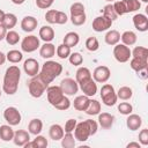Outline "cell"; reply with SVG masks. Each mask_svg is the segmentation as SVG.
I'll use <instances>...</instances> for the list:
<instances>
[{
	"label": "cell",
	"mask_w": 148,
	"mask_h": 148,
	"mask_svg": "<svg viewBox=\"0 0 148 148\" xmlns=\"http://www.w3.org/2000/svg\"><path fill=\"white\" fill-rule=\"evenodd\" d=\"M98 125L103 128V130H110L113 126L114 123V116L109 113V112H99L98 113Z\"/></svg>",
	"instance_id": "obj_16"
},
{
	"label": "cell",
	"mask_w": 148,
	"mask_h": 148,
	"mask_svg": "<svg viewBox=\"0 0 148 148\" xmlns=\"http://www.w3.org/2000/svg\"><path fill=\"white\" fill-rule=\"evenodd\" d=\"M5 14H6V13H5V12H3L2 9H0V23L2 22V20H3V16H5Z\"/></svg>",
	"instance_id": "obj_57"
},
{
	"label": "cell",
	"mask_w": 148,
	"mask_h": 148,
	"mask_svg": "<svg viewBox=\"0 0 148 148\" xmlns=\"http://www.w3.org/2000/svg\"><path fill=\"white\" fill-rule=\"evenodd\" d=\"M49 145L47 140L45 136L38 134L36 135V138L32 140V141H29L24 145V148H46Z\"/></svg>",
	"instance_id": "obj_23"
},
{
	"label": "cell",
	"mask_w": 148,
	"mask_h": 148,
	"mask_svg": "<svg viewBox=\"0 0 148 148\" xmlns=\"http://www.w3.org/2000/svg\"><path fill=\"white\" fill-rule=\"evenodd\" d=\"M91 76L95 80V82H97V83H105V82L109 81V79L111 76V71H110V68L108 66H103V65L102 66H97L94 69Z\"/></svg>",
	"instance_id": "obj_11"
},
{
	"label": "cell",
	"mask_w": 148,
	"mask_h": 148,
	"mask_svg": "<svg viewBox=\"0 0 148 148\" xmlns=\"http://www.w3.org/2000/svg\"><path fill=\"white\" fill-rule=\"evenodd\" d=\"M23 71L27 75L32 77L39 73V62L34 58H28L23 62Z\"/></svg>",
	"instance_id": "obj_13"
},
{
	"label": "cell",
	"mask_w": 148,
	"mask_h": 148,
	"mask_svg": "<svg viewBox=\"0 0 148 148\" xmlns=\"http://www.w3.org/2000/svg\"><path fill=\"white\" fill-rule=\"evenodd\" d=\"M7 31H8V30H7V29L3 27V24H2V23H0V42H1L2 39H5Z\"/></svg>",
	"instance_id": "obj_53"
},
{
	"label": "cell",
	"mask_w": 148,
	"mask_h": 148,
	"mask_svg": "<svg viewBox=\"0 0 148 148\" xmlns=\"http://www.w3.org/2000/svg\"><path fill=\"white\" fill-rule=\"evenodd\" d=\"M141 1H142V2H145V3H147V2H148V0H141Z\"/></svg>",
	"instance_id": "obj_59"
},
{
	"label": "cell",
	"mask_w": 148,
	"mask_h": 148,
	"mask_svg": "<svg viewBox=\"0 0 148 148\" xmlns=\"http://www.w3.org/2000/svg\"><path fill=\"white\" fill-rule=\"evenodd\" d=\"M69 12H71V15H80V14H84L86 13L84 6L81 2H74V3H72L71 5V8H69Z\"/></svg>",
	"instance_id": "obj_45"
},
{
	"label": "cell",
	"mask_w": 148,
	"mask_h": 148,
	"mask_svg": "<svg viewBox=\"0 0 148 148\" xmlns=\"http://www.w3.org/2000/svg\"><path fill=\"white\" fill-rule=\"evenodd\" d=\"M1 94H2V92H1V90H0V97H1Z\"/></svg>",
	"instance_id": "obj_60"
},
{
	"label": "cell",
	"mask_w": 148,
	"mask_h": 148,
	"mask_svg": "<svg viewBox=\"0 0 148 148\" xmlns=\"http://www.w3.org/2000/svg\"><path fill=\"white\" fill-rule=\"evenodd\" d=\"M105 1H108V2H113V1H116V0H105Z\"/></svg>",
	"instance_id": "obj_58"
},
{
	"label": "cell",
	"mask_w": 148,
	"mask_h": 148,
	"mask_svg": "<svg viewBox=\"0 0 148 148\" xmlns=\"http://www.w3.org/2000/svg\"><path fill=\"white\" fill-rule=\"evenodd\" d=\"M91 77H92L91 76V72L87 67H79L77 71H76V73H75V80H76V82L79 84H81V83L90 80Z\"/></svg>",
	"instance_id": "obj_24"
},
{
	"label": "cell",
	"mask_w": 148,
	"mask_h": 148,
	"mask_svg": "<svg viewBox=\"0 0 148 148\" xmlns=\"http://www.w3.org/2000/svg\"><path fill=\"white\" fill-rule=\"evenodd\" d=\"M79 88L82 90L83 95H86L88 97H92L97 92V82H95V80L91 77L90 80L79 84Z\"/></svg>",
	"instance_id": "obj_15"
},
{
	"label": "cell",
	"mask_w": 148,
	"mask_h": 148,
	"mask_svg": "<svg viewBox=\"0 0 148 148\" xmlns=\"http://www.w3.org/2000/svg\"><path fill=\"white\" fill-rule=\"evenodd\" d=\"M79 42H80V36H79L77 32H74V31L67 32V34L65 35L64 39H62V43H64L65 45L69 46L71 49L74 47V46H76V45L79 44Z\"/></svg>",
	"instance_id": "obj_29"
},
{
	"label": "cell",
	"mask_w": 148,
	"mask_h": 148,
	"mask_svg": "<svg viewBox=\"0 0 148 148\" xmlns=\"http://www.w3.org/2000/svg\"><path fill=\"white\" fill-rule=\"evenodd\" d=\"M104 40L108 45L114 46L116 44H118L120 42V32L118 30H113V29L108 30V32L104 36Z\"/></svg>",
	"instance_id": "obj_26"
},
{
	"label": "cell",
	"mask_w": 148,
	"mask_h": 148,
	"mask_svg": "<svg viewBox=\"0 0 148 148\" xmlns=\"http://www.w3.org/2000/svg\"><path fill=\"white\" fill-rule=\"evenodd\" d=\"M101 98H102V102L106 106H113L117 103L118 97H117L116 90H114L112 84L105 83V84L102 86V88H101Z\"/></svg>",
	"instance_id": "obj_5"
},
{
	"label": "cell",
	"mask_w": 148,
	"mask_h": 148,
	"mask_svg": "<svg viewBox=\"0 0 148 148\" xmlns=\"http://www.w3.org/2000/svg\"><path fill=\"white\" fill-rule=\"evenodd\" d=\"M121 3H123L125 14L136 12V10H139L140 7H141L140 0H121Z\"/></svg>",
	"instance_id": "obj_30"
},
{
	"label": "cell",
	"mask_w": 148,
	"mask_h": 148,
	"mask_svg": "<svg viewBox=\"0 0 148 148\" xmlns=\"http://www.w3.org/2000/svg\"><path fill=\"white\" fill-rule=\"evenodd\" d=\"M64 134H65V131H64L62 126L59 125V124H53V125H51L50 128H49V136H50V139H52L53 141H59V140H61V138L64 136Z\"/></svg>",
	"instance_id": "obj_22"
},
{
	"label": "cell",
	"mask_w": 148,
	"mask_h": 148,
	"mask_svg": "<svg viewBox=\"0 0 148 148\" xmlns=\"http://www.w3.org/2000/svg\"><path fill=\"white\" fill-rule=\"evenodd\" d=\"M139 142L141 146H148V128H142L139 132Z\"/></svg>",
	"instance_id": "obj_49"
},
{
	"label": "cell",
	"mask_w": 148,
	"mask_h": 148,
	"mask_svg": "<svg viewBox=\"0 0 148 148\" xmlns=\"http://www.w3.org/2000/svg\"><path fill=\"white\" fill-rule=\"evenodd\" d=\"M120 39L123 42V44L127 45V46H132L136 43L138 40V37H136V34L132 30H126L124 31L121 35H120Z\"/></svg>",
	"instance_id": "obj_28"
},
{
	"label": "cell",
	"mask_w": 148,
	"mask_h": 148,
	"mask_svg": "<svg viewBox=\"0 0 148 148\" xmlns=\"http://www.w3.org/2000/svg\"><path fill=\"white\" fill-rule=\"evenodd\" d=\"M112 23L113 21L108 18L106 16L104 15H101V16H97L94 18L92 21V30L96 31V32H103V31H106L109 30L111 27H112Z\"/></svg>",
	"instance_id": "obj_12"
},
{
	"label": "cell",
	"mask_w": 148,
	"mask_h": 148,
	"mask_svg": "<svg viewBox=\"0 0 148 148\" xmlns=\"http://www.w3.org/2000/svg\"><path fill=\"white\" fill-rule=\"evenodd\" d=\"M67 21H68V16L66 15V13L58 10L57 18H56V24H65Z\"/></svg>",
	"instance_id": "obj_52"
},
{
	"label": "cell",
	"mask_w": 148,
	"mask_h": 148,
	"mask_svg": "<svg viewBox=\"0 0 148 148\" xmlns=\"http://www.w3.org/2000/svg\"><path fill=\"white\" fill-rule=\"evenodd\" d=\"M113 57L118 62H127L132 57L130 46H127L123 43L116 44L113 47Z\"/></svg>",
	"instance_id": "obj_6"
},
{
	"label": "cell",
	"mask_w": 148,
	"mask_h": 148,
	"mask_svg": "<svg viewBox=\"0 0 148 148\" xmlns=\"http://www.w3.org/2000/svg\"><path fill=\"white\" fill-rule=\"evenodd\" d=\"M14 138V130L10 125H1L0 126V140L8 142Z\"/></svg>",
	"instance_id": "obj_32"
},
{
	"label": "cell",
	"mask_w": 148,
	"mask_h": 148,
	"mask_svg": "<svg viewBox=\"0 0 148 148\" xmlns=\"http://www.w3.org/2000/svg\"><path fill=\"white\" fill-rule=\"evenodd\" d=\"M62 72V65L59 64L58 61H54V60H46L43 66H42V69L39 72V74L49 82L51 83L56 77H58Z\"/></svg>",
	"instance_id": "obj_3"
},
{
	"label": "cell",
	"mask_w": 148,
	"mask_h": 148,
	"mask_svg": "<svg viewBox=\"0 0 148 148\" xmlns=\"http://www.w3.org/2000/svg\"><path fill=\"white\" fill-rule=\"evenodd\" d=\"M56 54V46L49 42V43H44L42 46H39V56L43 59H51L52 57H54Z\"/></svg>",
	"instance_id": "obj_20"
},
{
	"label": "cell",
	"mask_w": 148,
	"mask_h": 148,
	"mask_svg": "<svg viewBox=\"0 0 148 148\" xmlns=\"http://www.w3.org/2000/svg\"><path fill=\"white\" fill-rule=\"evenodd\" d=\"M53 2L54 0H36V6L40 9H49Z\"/></svg>",
	"instance_id": "obj_51"
},
{
	"label": "cell",
	"mask_w": 148,
	"mask_h": 148,
	"mask_svg": "<svg viewBox=\"0 0 148 148\" xmlns=\"http://www.w3.org/2000/svg\"><path fill=\"white\" fill-rule=\"evenodd\" d=\"M126 126L130 131H138L142 126V118L139 114L130 113L126 119Z\"/></svg>",
	"instance_id": "obj_19"
},
{
	"label": "cell",
	"mask_w": 148,
	"mask_h": 148,
	"mask_svg": "<svg viewBox=\"0 0 148 148\" xmlns=\"http://www.w3.org/2000/svg\"><path fill=\"white\" fill-rule=\"evenodd\" d=\"M130 66H131V68H132L135 73H138V72H140V71L147 68V66H148V60L132 57V59L130 60Z\"/></svg>",
	"instance_id": "obj_31"
},
{
	"label": "cell",
	"mask_w": 148,
	"mask_h": 148,
	"mask_svg": "<svg viewBox=\"0 0 148 148\" xmlns=\"http://www.w3.org/2000/svg\"><path fill=\"white\" fill-rule=\"evenodd\" d=\"M60 141L64 148H74L76 145V140L72 133H65Z\"/></svg>",
	"instance_id": "obj_37"
},
{
	"label": "cell",
	"mask_w": 148,
	"mask_h": 148,
	"mask_svg": "<svg viewBox=\"0 0 148 148\" xmlns=\"http://www.w3.org/2000/svg\"><path fill=\"white\" fill-rule=\"evenodd\" d=\"M6 59L12 64H18L23 59V54L18 50H9L6 53Z\"/></svg>",
	"instance_id": "obj_36"
},
{
	"label": "cell",
	"mask_w": 148,
	"mask_h": 148,
	"mask_svg": "<svg viewBox=\"0 0 148 148\" xmlns=\"http://www.w3.org/2000/svg\"><path fill=\"white\" fill-rule=\"evenodd\" d=\"M1 23L3 24V27H5L7 30H12V29L16 25V23H17V17H16V15L13 14V13H6Z\"/></svg>",
	"instance_id": "obj_33"
},
{
	"label": "cell",
	"mask_w": 148,
	"mask_h": 148,
	"mask_svg": "<svg viewBox=\"0 0 148 148\" xmlns=\"http://www.w3.org/2000/svg\"><path fill=\"white\" fill-rule=\"evenodd\" d=\"M39 38L42 40H44L45 43L52 42L53 38H54V30H53V28L50 27V25H43L39 29Z\"/></svg>",
	"instance_id": "obj_25"
},
{
	"label": "cell",
	"mask_w": 148,
	"mask_h": 148,
	"mask_svg": "<svg viewBox=\"0 0 148 148\" xmlns=\"http://www.w3.org/2000/svg\"><path fill=\"white\" fill-rule=\"evenodd\" d=\"M43 131V121L38 118H34L29 121L28 125V132L32 135H38Z\"/></svg>",
	"instance_id": "obj_27"
},
{
	"label": "cell",
	"mask_w": 148,
	"mask_h": 148,
	"mask_svg": "<svg viewBox=\"0 0 148 148\" xmlns=\"http://www.w3.org/2000/svg\"><path fill=\"white\" fill-rule=\"evenodd\" d=\"M45 91H46V96H47V102L52 106H56L65 96V94L62 92V90L59 86H49Z\"/></svg>",
	"instance_id": "obj_8"
},
{
	"label": "cell",
	"mask_w": 148,
	"mask_h": 148,
	"mask_svg": "<svg viewBox=\"0 0 148 148\" xmlns=\"http://www.w3.org/2000/svg\"><path fill=\"white\" fill-rule=\"evenodd\" d=\"M117 94V97L121 101H128L132 98L133 96V90L131 87H127V86H123L118 89V91H116Z\"/></svg>",
	"instance_id": "obj_34"
},
{
	"label": "cell",
	"mask_w": 148,
	"mask_h": 148,
	"mask_svg": "<svg viewBox=\"0 0 148 148\" xmlns=\"http://www.w3.org/2000/svg\"><path fill=\"white\" fill-rule=\"evenodd\" d=\"M90 102V97L86 96V95H80V96H76L73 101V106L75 110L77 111H86L88 104Z\"/></svg>",
	"instance_id": "obj_21"
},
{
	"label": "cell",
	"mask_w": 148,
	"mask_h": 148,
	"mask_svg": "<svg viewBox=\"0 0 148 148\" xmlns=\"http://www.w3.org/2000/svg\"><path fill=\"white\" fill-rule=\"evenodd\" d=\"M56 53H57V56H58L60 59H67L72 52H71V47L67 46V45H65V44L62 43V44H60V45L57 46Z\"/></svg>",
	"instance_id": "obj_39"
},
{
	"label": "cell",
	"mask_w": 148,
	"mask_h": 148,
	"mask_svg": "<svg viewBox=\"0 0 148 148\" xmlns=\"http://www.w3.org/2000/svg\"><path fill=\"white\" fill-rule=\"evenodd\" d=\"M133 24H134V28L140 31V32H145L148 30V17L145 15V14H141V13H138L133 16Z\"/></svg>",
	"instance_id": "obj_14"
},
{
	"label": "cell",
	"mask_w": 148,
	"mask_h": 148,
	"mask_svg": "<svg viewBox=\"0 0 148 148\" xmlns=\"http://www.w3.org/2000/svg\"><path fill=\"white\" fill-rule=\"evenodd\" d=\"M86 47H87V50L90 51V52H95V51H97V50L99 49L98 39H97L96 37H94V36L88 37V38L86 39Z\"/></svg>",
	"instance_id": "obj_42"
},
{
	"label": "cell",
	"mask_w": 148,
	"mask_h": 148,
	"mask_svg": "<svg viewBox=\"0 0 148 148\" xmlns=\"http://www.w3.org/2000/svg\"><path fill=\"white\" fill-rule=\"evenodd\" d=\"M39 46H40L39 38L35 35H28L21 42V50L27 53L35 52L37 49H39Z\"/></svg>",
	"instance_id": "obj_7"
},
{
	"label": "cell",
	"mask_w": 148,
	"mask_h": 148,
	"mask_svg": "<svg viewBox=\"0 0 148 148\" xmlns=\"http://www.w3.org/2000/svg\"><path fill=\"white\" fill-rule=\"evenodd\" d=\"M71 22L76 25V27H80V25H83L87 21V15L86 13L84 14H80V15H71Z\"/></svg>",
	"instance_id": "obj_46"
},
{
	"label": "cell",
	"mask_w": 148,
	"mask_h": 148,
	"mask_svg": "<svg viewBox=\"0 0 148 148\" xmlns=\"http://www.w3.org/2000/svg\"><path fill=\"white\" fill-rule=\"evenodd\" d=\"M88 116H96L101 112V103L97 99H90L86 111H84Z\"/></svg>",
	"instance_id": "obj_35"
},
{
	"label": "cell",
	"mask_w": 148,
	"mask_h": 148,
	"mask_svg": "<svg viewBox=\"0 0 148 148\" xmlns=\"http://www.w3.org/2000/svg\"><path fill=\"white\" fill-rule=\"evenodd\" d=\"M98 130V124L96 120L92 119H87L83 121H80L76 124L74 132V138L75 140L80 142H84L88 140L90 135H95Z\"/></svg>",
	"instance_id": "obj_2"
},
{
	"label": "cell",
	"mask_w": 148,
	"mask_h": 148,
	"mask_svg": "<svg viewBox=\"0 0 148 148\" xmlns=\"http://www.w3.org/2000/svg\"><path fill=\"white\" fill-rule=\"evenodd\" d=\"M30 141V133L25 130H17L16 132H14V138H13V142L18 146V147H24V145L27 142Z\"/></svg>",
	"instance_id": "obj_18"
},
{
	"label": "cell",
	"mask_w": 148,
	"mask_h": 148,
	"mask_svg": "<svg viewBox=\"0 0 148 148\" xmlns=\"http://www.w3.org/2000/svg\"><path fill=\"white\" fill-rule=\"evenodd\" d=\"M3 118L8 123V125H10V126H16L22 120V116H21L18 109H16L15 106L6 108L3 111Z\"/></svg>",
	"instance_id": "obj_9"
},
{
	"label": "cell",
	"mask_w": 148,
	"mask_h": 148,
	"mask_svg": "<svg viewBox=\"0 0 148 148\" xmlns=\"http://www.w3.org/2000/svg\"><path fill=\"white\" fill-rule=\"evenodd\" d=\"M59 87L61 88L62 92L66 96H74L79 91V83L76 82V80H74L72 77L62 79Z\"/></svg>",
	"instance_id": "obj_10"
},
{
	"label": "cell",
	"mask_w": 148,
	"mask_h": 148,
	"mask_svg": "<svg viewBox=\"0 0 148 148\" xmlns=\"http://www.w3.org/2000/svg\"><path fill=\"white\" fill-rule=\"evenodd\" d=\"M21 79V71L16 65L9 66L3 75L2 91L7 95H14L18 89V82Z\"/></svg>",
	"instance_id": "obj_1"
},
{
	"label": "cell",
	"mask_w": 148,
	"mask_h": 148,
	"mask_svg": "<svg viewBox=\"0 0 148 148\" xmlns=\"http://www.w3.org/2000/svg\"><path fill=\"white\" fill-rule=\"evenodd\" d=\"M68 60H69L71 65H73V66H80L83 62V57H82V54L80 52H73V53L69 54Z\"/></svg>",
	"instance_id": "obj_43"
},
{
	"label": "cell",
	"mask_w": 148,
	"mask_h": 148,
	"mask_svg": "<svg viewBox=\"0 0 148 148\" xmlns=\"http://www.w3.org/2000/svg\"><path fill=\"white\" fill-rule=\"evenodd\" d=\"M117 109H118V111H119L121 114H124V116H128V114L132 113V111H133V106H132V104L128 103V102H121V103H119L118 106H117Z\"/></svg>",
	"instance_id": "obj_44"
},
{
	"label": "cell",
	"mask_w": 148,
	"mask_h": 148,
	"mask_svg": "<svg viewBox=\"0 0 148 148\" xmlns=\"http://www.w3.org/2000/svg\"><path fill=\"white\" fill-rule=\"evenodd\" d=\"M141 145L140 142H130L126 145V148H140Z\"/></svg>",
	"instance_id": "obj_54"
},
{
	"label": "cell",
	"mask_w": 148,
	"mask_h": 148,
	"mask_svg": "<svg viewBox=\"0 0 148 148\" xmlns=\"http://www.w3.org/2000/svg\"><path fill=\"white\" fill-rule=\"evenodd\" d=\"M76 124H77L76 119H73V118L68 119V120L66 121V124H65V128H64L65 133H72V132L75 130V126H76Z\"/></svg>",
	"instance_id": "obj_50"
},
{
	"label": "cell",
	"mask_w": 148,
	"mask_h": 148,
	"mask_svg": "<svg viewBox=\"0 0 148 148\" xmlns=\"http://www.w3.org/2000/svg\"><path fill=\"white\" fill-rule=\"evenodd\" d=\"M57 110H60V111H65V110H67V109H69L71 108V101H69V98L65 95L64 96V98L54 106Z\"/></svg>",
	"instance_id": "obj_47"
},
{
	"label": "cell",
	"mask_w": 148,
	"mask_h": 148,
	"mask_svg": "<svg viewBox=\"0 0 148 148\" xmlns=\"http://www.w3.org/2000/svg\"><path fill=\"white\" fill-rule=\"evenodd\" d=\"M131 53H132V57H134V58L148 60V50L145 46H135L133 49V51H131Z\"/></svg>",
	"instance_id": "obj_38"
},
{
	"label": "cell",
	"mask_w": 148,
	"mask_h": 148,
	"mask_svg": "<svg viewBox=\"0 0 148 148\" xmlns=\"http://www.w3.org/2000/svg\"><path fill=\"white\" fill-rule=\"evenodd\" d=\"M14 5H22V3H24L25 2V0H10Z\"/></svg>",
	"instance_id": "obj_56"
},
{
	"label": "cell",
	"mask_w": 148,
	"mask_h": 148,
	"mask_svg": "<svg viewBox=\"0 0 148 148\" xmlns=\"http://www.w3.org/2000/svg\"><path fill=\"white\" fill-rule=\"evenodd\" d=\"M49 86H50V83L38 73L37 75L32 76L28 83L29 94L35 98H39L43 96V94L45 92V90Z\"/></svg>",
	"instance_id": "obj_4"
},
{
	"label": "cell",
	"mask_w": 148,
	"mask_h": 148,
	"mask_svg": "<svg viewBox=\"0 0 148 148\" xmlns=\"http://www.w3.org/2000/svg\"><path fill=\"white\" fill-rule=\"evenodd\" d=\"M102 12H103V15H104V16H106L108 18H110V20H112V21H114V20H117V18L119 17V16L116 14L112 3H108V5H105V6L103 7Z\"/></svg>",
	"instance_id": "obj_40"
},
{
	"label": "cell",
	"mask_w": 148,
	"mask_h": 148,
	"mask_svg": "<svg viewBox=\"0 0 148 148\" xmlns=\"http://www.w3.org/2000/svg\"><path fill=\"white\" fill-rule=\"evenodd\" d=\"M57 13L58 10L56 9H49L45 14V20L46 22H49L50 24H56V18H57Z\"/></svg>",
	"instance_id": "obj_48"
},
{
	"label": "cell",
	"mask_w": 148,
	"mask_h": 148,
	"mask_svg": "<svg viewBox=\"0 0 148 148\" xmlns=\"http://www.w3.org/2000/svg\"><path fill=\"white\" fill-rule=\"evenodd\" d=\"M38 25V21L35 16L27 15L21 21V29L25 32H32Z\"/></svg>",
	"instance_id": "obj_17"
},
{
	"label": "cell",
	"mask_w": 148,
	"mask_h": 148,
	"mask_svg": "<svg viewBox=\"0 0 148 148\" xmlns=\"http://www.w3.org/2000/svg\"><path fill=\"white\" fill-rule=\"evenodd\" d=\"M6 60H7V59H6V54H5L3 52H1V51H0V66H1V65H3Z\"/></svg>",
	"instance_id": "obj_55"
},
{
	"label": "cell",
	"mask_w": 148,
	"mask_h": 148,
	"mask_svg": "<svg viewBox=\"0 0 148 148\" xmlns=\"http://www.w3.org/2000/svg\"><path fill=\"white\" fill-rule=\"evenodd\" d=\"M7 44L9 45H16L18 42H20V35L14 31V30H8L7 34H6V37H5Z\"/></svg>",
	"instance_id": "obj_41"
}]
</instances>
